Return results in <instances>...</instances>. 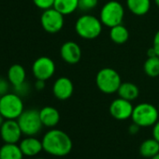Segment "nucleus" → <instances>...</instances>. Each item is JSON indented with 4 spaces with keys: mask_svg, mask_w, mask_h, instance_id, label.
<instances>
[{
    "mask_svg": "<svg viewBox=\"0 0 159 159\" xmlns=\"http://www.w3.org/2000/svg\"><path fill=\"white\" fill-rule=\"evenodd\" d=\"M159 152V142L153 138L147 139L139 146V154L145 158H152Z\"/></svg>",
    "mask_w": 159,
    "mask_h": 159,
    "instance_id": "obj_20",
    "label": "nucleus"
},
{
    "mask_svg": "<svg viewBox=\"0 0 159 159\" xmlns=\"http://www.w3.org/2000/svg\"><path fill=\"white\" fill-rule=\"evenodd\" d=\"M125 17V8L116 0H110L103 5L99 13V19L103 25L113 27L121 25Z\"/></svg>",
    "mask_w": 159,
    "mask_h": 159,
    "instance_id": "obj_6",
    "label": "nucleus"
},
{
    "mask_svg": "<svg viewBox=\"0 0 159 159\" xmlns=\"http://www.w3.org/2000/svg\"><path fill=\"white\" fill-rule=\"evenodd\" d=\"M13 88H14V93H16L20 97H25L30 92V85L26 81L25 83H23L22 84L17 85V86H15Z\"/></svg>",
    "mask_w": 159,
    "mask_h": 159,
    "instance_id": "obj_26",
    "label": "nucleus"
},
{
    "mask_svg": "<svg viewBox=\"0 0 159 159\" xmlns=\"http://www.w3.org/2000/svg\"><path fill=\"white\" fill-rule=\"evenodd\" d=\"M60 55L66 64L75 65L82 58V49L74 41H66L61 46Z\"/></svg>",
    "mask_w": 159,
    "mask_h": 159,
    "instance_id": "obj_12",
    "label": "nucleus"
},
{
    "mask_svg": "<svg viewBox=\"0 0 159 159\" xmlns=\"http://www.w3.org/2000/svg\"><path fill=\"white\" fill-rule=\"evenodd\" d=\"M32 73L37 80L47 81L55 73V64L48 56H40L32 65Z\"/></svg>",
    "mask_w": 159,
    "mask_h": 159,
    "instance_id": "obj_9",
    "label": "nucleus"
},
{
    "mask_svg": "<svg viewBox=\"0 0 159 159\" xmlns=\"http://www.w3.org/2000/svg\"><path fill=\"white\" fill-rule=\"evenodd\" d=\"M74 85L71 80L66 77H60L53 83L52 94L59 100H66L71 98Z\"/></svg>",
    "mask_w": 159,
    "mask_h": 159,
    "instance_id": "obj_13",
    "label": "nucleus"
},
{
    "mask_svg": "<svg viewBox=\"0 0 159 159\" xmlns=\"http://www.w3.org/2000/svg\"><path fill=\"white\" fill-rule=\"evenodd\" d=\"M32 159H45V158H43V157H34Z\"/></svg>",
    "mask_w": 159,
    "mask_h": 159,
    "instance_id": "obj_36",
    "label": "nucleus"
},
{
    "mask_svg": "<svg viewBox=\"0 0 159 159\" xmlns=\"http://www.w3.org/2000/svg\"><path fill=\"white\" fill-rule=\"evenodd\" d=\"M10 84L11 83L9 82V80L0 77V95L3 96L7 93H9L10 90Z\"/></svg>",
    "mask_w": 159,
    "mask_h": 159,
    "instance_id": "obj_27",
    "label": "nucleus"
},
{
    "mask_svg": "<svg viewBox=\"0 0 159 159\" xmlns=\"http://www.w3.org/2000/svg\"><path fill=\"white\" fill-rule=\"evenodd\" d=\"M110 39L116 44H124L129 39L128 29L122 24L115 25L110 30Z\"/></svg>",
    "mask_w": 159,
    "mask_h": 159,
    "instance_id": "obj_21",
    "label": "nucleus"
},
{
    "mask_svg": "<svg viewBox=\"0 0 159 159\" xmlns=\"http://www.w3.org/2000/svg\"><path fill=\"white\" fill-rule=\"evenodd\" d=\"M154 1V3H155V5L159 8V0H153Z\"/></svg>",
    "mask_w": 159,
    "mask_h": 159,
    "instance_id": "obj_35",
    "label": "nucleus"
},
{
    "mask_svg": "<svg viewBox=\"0 0 159 159\" xmlns=\"http://www.w3.org/2000/svg\"><path fill=\"white\" fill-rule=\"evenodd\" d=\"M140 128H141L140 126H139V125H136L135 123H132V124L129 125V127H128V131H129V133H130L131 135H136V134L139 133V131Z\"/></svg>",
    "mask_w": 159,
    "mask_h": 159,
    "instance_id": "obj_30",
    "label": "nucleus"
},
{
    "mask_svg": "<svg viewBox=\"0 0 159 159\" xmlns=\"http://www.w3.org/2000/svg\"><path fill=\"white\" fill-rule=\"evenodd\" d=\"M39 116L43 126L49 128L55 127L60 122L59 111L52 106H46L42 108L39 111Z\"/></svg>",
    "mask_w": 159,
    "mask_h": 159,
    "instance_id": "obj_15",
    "label": "nucleus"
},
{
    "mask_svg": "<svg viewBox=\"0 0 159 159\" xmlns=\"http://www.w3.org/2000/svg\"><path fill=\"white\" fill-rule=\"evenodd\" d=\"M25 106L22 97L16 93H7L0 99V113L6 120H17L24 112Z\"/></svg>",
    "mask_w": 159,
    "mask_h": 159,
    "instance_id": "obj_4",
    "label": "nucleus"
},
{
    "mask_svg": "<svg viewBox=\"0 0 159 159\" xmlns=\"http://www.w3.org/2000/svg\"><path fill=\"white\" fill-rule=\"evenodd\" d=\"M126 7L134 15L143 16L151 9V0H126Z\"/></svg>",
    "mask_w": 159,
    "mask_h": 159,
    "instance_id": "obj_18",
    "label": "nucleus"
},
{
    "mask_svg": "<svg viewBox=\"0 0 159 159\" xmlns=\"http://www.w3.org/2000/svg\"><path fill=\"white\" fill-rule=\"evenodd\" d=\"M65 15L56 11L54 8L43 11L40 17L42 28L50 34H55L62 30L65 24Z\"/></svg>",
    "mask_w": 159,
    "mask_h": 159,
    "instance_id": "obj_8",
    "label": "nucleus"
},
{
    "mask_svg": "<svg viewBox=\"0 0 159 159\" xmlns=\"http://www.w3.org/2000/svg\"><path fill=\"white\" fill-rule=\"evenodd\" d=\"M45 82L46 81H42V80H37L36 83H35V88L38 91H42L45 88Z\"/></svg>",
    "mask_w": 159,
    "mask_h": 159,
    "instance_id": "obj_31",
    "label": "nucleus"
},
{
    "mask_svg": "<svg viewBox=\"0 0 159 159\" xmlns=\"http://www.w3.org/2000/svg\"><path fill=\"white\" fill-rule=\"evenodd\" d=\"M158 109L151 103H139L134 107L132 112V122L140 127L152 126L159 119Z\"/></svg>",
    "mask_w": 159,
    "mask_h": 159,
    "instance_id": "obj_5",
    "label": "nucleus"
},
{
    "mask_svg": "<svg viewBox=\"0 0 159 159\" xmlns=\"http://www.w3.org/2000/svg\"><path fill=\"white\" fill-rule=\"evenodd\" d=\"M121 84V76L115 69L111 67L101 68L96 76V84L98 88L107 95L117 93Z\"/></svg>",
    "mask_w": 159,
    "mask_h": 159,
    "instance_id": "obj_3",
    "label": "nucleus"
},
{
    "mask_svg": "<svg viewBox=\"0 0 159 159\" xmlns=\"http://www.w3.org/2000/svg\"><path fill=\"white\" fill-rule=\"evenodd\" d=\"M55 0H33V2L37 8L42 11H46L53 8Z\"/></svg>",
    "mask_w": 159,
    "mask_h": 159,
    "instance_id": "obj_25",
    "label": "nucleus"
},
{
    "mask_svg": "<svg viewBox=\"0 0 159 159\" xmlns=\"http://www.w3.org/2000/svg\"><path fill=\"white\" fill-rule=\"evenodd\" d=\"M155 55H156V53H155L153 48L152 47L151 49H149V51H148V57L149 56H155Z\"/></svg>",
    "mask_w": 159,
    "mask_h": 159,
    "instance_id": "obj_32",
    "label": "nucleus"
},
{
    "mask_svg": "<svg viewBox=\"0 0 159 159\" xmlns=\"http://www.w3.org/2000/svg\"><path fill=\"white\" fill-rule=\"evenodd\" d=\"M17 122L21 127L23 135L25 136H36L43 127L39 116V111L35 109L24 111L17 119Z\"/></svg>",
    "mask_w": 159,
    "mask_h": 159,
    "instance_id": "obj_7",
    "label": "nucleus"
},
{
    "mask_svg": "<svg viewBox=\"0 0 159 159\" xmlns=\"http://www.w3.org/2000/svg\"><path fill=\"white\" fill-rule=\"evenodd\" d=\"M152 138L159 142V120L152 125Z\"/></svg>",
    "mask_w": 159,
    "mask_h": 159,
    "instance_id": "obj_29",
    "label": "nucleus"
},
{
    "mask_svg": "<svg viewBox=\"0 0 159 159\" xmlns=\"http://www.w3.org/2000/svg\"><path fill=\"white\" fill-rule=\"evenodd\" d=\"M24 156L17 143H4L0 147V159H23Z\"/></svg>",
    "mask_w": 159,
    "mask_h": 159,
    "instance_id": "obj_17",
    "label": "nucleus"
},
{
    "mask_svg": "<svg viewBox=\"0 0 159 159\" xmlns=\"http://www.w3.org/2000/svg\"><path fill=\"white\" fill-rule=\"evenodd\" d=\"M1 97H2V96H1V95H0V99H1Z\"/></svg>",
    "mask_w": 159,
    "mask_h": 159,
    "instance_id": "obj_38",
    "label": "nucleus"
},
{
    "mask_svg": "<svg viewBox=\"0 0 159 159\" xmlns=\"http://www.w3.org/2000/svg\"><path fill=\"white\" fill-rule=\"evenodd\" d=\"M5 118H4V116L1 114V113H0V127H1V125L4 124V122H5Z\"/></svg>",
    "mask_w": 159,
    "mask_h": 159,
    "instance_id": "obj_33",
    "label": "nucleus"
},
{
    "mask_svg": "<svg viewBox=\"0 0 159 159\" xmlns=\"http://www.w3.org/2000/svg\"><path fill=\"white\" fill-rule=\"evenodd\" d=\"M22 136L23 132L17 120H5L0 127V138L4 143H18Z\"/></svg>",
    "mask_w": 159,
    "mask_h": 159,
    "instance_id": "obj_10",
    "label": "nucleus"
},
{
    "mask_svg": "<svg viewBox=\"0 0 159 159\" xmlns=\"http://www.w3.org/2000/svg\"><path fill=\"white\" fill-rule=\"evenodd\" d=\"M150 159H159V152L158 153H156L154 156H152V158H150Z\"/></svg>",
    "mask_w": 159,
    "mask_h": 159,
    "instance_id": "obj_34",
    "label": "nucleus"
},
{
    "mask_svg": "<svg viewBox=\"0 0 159 159\" xmlns=\"http://www.w3.org/2000/svg\"><path fill=\"white\" fill-rule=\"evenodd\" d=\"M19 146L24 155L27 157H36L43 151L42 141L35 136H25V139H21Z\"/></svg>",
    "mask_w": 159,
    "mask_h": 159,
    "instance_id": "obj_14",
    "label": "nucleus"
},
{
    "mask_svg": "<svg viewBox=\"0 0 159 159\" xmlns=\"http://www.w3.org/2000/svg\"><path fill=\"white\" fill-rule=\"evenodd\" d=\"M25 79L26 72L23 66L19 64H14L10 66L8 70V80L13 87L25 83L26 81Z\"/></svg>",
    "mask_w": 159,
    "mask_h": 159,
    "instance_id": "obj_16",
    "label": "nucleus"
},
{
    "mask_svg": "<svg viewBox=\"0 0 159 159\" xmlns=\"http://www.w3.org/2000/svg\"><path fill=\"white\" fill-rule=\"evenodd\" d=\"M143 70L151 78L159 76V56H149L143 65Z\"/></svg>",
    "mask_w": 159,
    "mask_h": 159,
    "instance_id": "obj_23",
    "label": "nucleus"
},
{
    "mask_svg": "<svg viewBox=\"0 0 159 159\" xmlns=\"http://www.w3.org/2000/svg\"><path fill=\"white\" fill-rule=\"evenodd\" d=\"M134 106L132 105L131 101L122 98L112 100L109 109L111 115L119 121H125L131 118Z\"/></svg>",
    "mask_w": 159,
    "mask_h": 159,
    "instance_id": "obj_11",
    "label": "nucleus"
},
{
    "mask_svg": "<svg viewBox=\"0 0 159 159\" xmlns=\"http://www.w3.org/2000/svg\"><path fill=\"white\" fill-rule=\"evenodd\" d=\"M43 151L48 154L63 157L70 153L73 142L70 137L63 130L52 128L46 132L42 138Z\"/></svg>",
    "mask_w": 159,
    "mask_h": 159,
    "instance_id": "obj_1",
    "label": "nucleus"
},
{
    "mask_svg": "<svg viewBox=\"0 0 159 159\" xmlns=\"http://www.w3.org/2000/svg\"><path fill=\"white\" fill-rule=\"evenodd\" d=\"M102 27L100 19L91 14L81 16L75 23V31L78 36L87 40L97 39L101 34Z\"/></svg>",
    "mask_w": 159,
    "mask_h": 159,
    "instance_id": "obj_2",
    "label": "nucleus"
},
{
    "mask_svg": "<svg viewBox=\"0 0 159 159\" xmlns=\"http://www.w3.org/2000/svg\"><path fill=\"white\" fill-rule=\"evenodd\" d=\"M53 8L63 15H69L79 9V0H55Z\"/></svg>",
    "mask_w": 159,
    "mask_h": 159,
    "instance_id": "obj_22",
    "label": "nucleus"
},
{
    "mask_svg": "<svg viewBox=\"0 0 159 159\" xmlns=\"http://www.w3.org/2000/svg\"><path fill=\"white\" fill-rule=\"evenodd\" d=\"M152 48L157 56H159V30L155 33L152 42Z\"/></svg>",
    "mask_w": 159,
    "mask_h": 159,
    "instance_id": "obj_28",
    "label": "nucleus"
},
{
    "mask_svg": "<svg viewBox=\"0 0 159 159\" xmlns=\"http://www.w3.org/2000/svg\"><path fill=\"white\" fill-rule=\"evenodd\" d=\"M98 4V0H79V10L82 11H93Z\"/></svg>",
    "mask_w": 159,
    "mask_h": 159,
    "instance_id": "obj_24",
    "label": "nucleus"
},
{
    "mask_svg": "<svg viewBox=\"0 0 159 159\" xmlns=\"http://www.w3.org/2000/svg\"><path fill=\"white\" fill-rule=\"evenodd\" d=\"M157 109H158V111H159V105H158V108Z\"/></svg>",
    "mask_w": 159,
    "mask_h": 159,
    "instance_id": "obj_37",
    "label": "nucleus"
},
{
    "mask_svg": "<svg viewBox=\"0 0 159 159\" xmlns=\"http://www.w3.org/2000/svg\"><path fill=\"white\" fill-rule=\"evenodd\" d=\"M117 94L119 98H122L129 101H133L136 98H138L139 95V87L135 84L126 82V83L121 84L117 91Z\"/></svg>",
    "mask_w": 159,
    "mask_h": 159,
    "instance_id": "obj_19",
    "label": "nucleus"
}]
</instances>
